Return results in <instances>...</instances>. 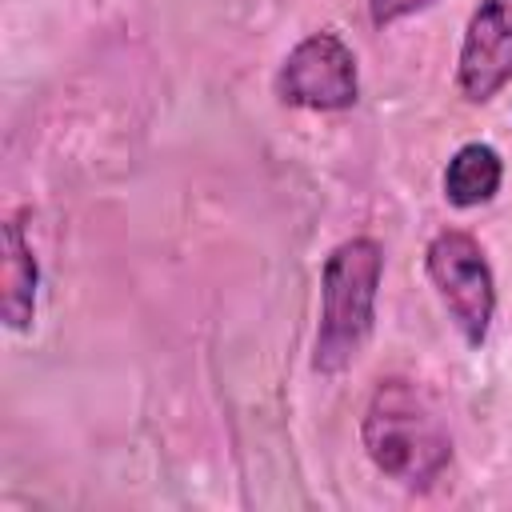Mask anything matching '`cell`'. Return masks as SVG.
<instances>
[{
    "label": "cell",
    "mask_w": 512,
    "mask_h": 512,
    "mask_svg": "<svg viewBox=\"0 0 512 512\" xmlns=\"http://www.w3.org/2000/svg\"><path fill=\"white\" fill-rule=\"evenodd\" d=\"M276 96L308 112H344L360 96L356 52L336 32L304 36L276 68Z\"/></svg>",
    "instance_id": "obj_4"
},
{
    "label": "cell",
    "mask_w": 512,
    "mask_h": 512,
    "mask_svg": "<svg viewBox=\"0 0 512 512\" xmlns=\"http://www.w3.org/2000/svg\"><path fill=\"white\" fill-rule=\"evenodd\" d=\"M432 4H436V0H368V20H372L376 28H392V24L416 16V12L432 8Z\"/></svg>",
    "instance_id": "obj_8"
},
{
    "label": "cell",
    "mask_w": 512,
    "mask_h": 512,
    "mask_svg": "<svg viewBox=\"0 0 512 512\" xmlns=\"http://www.w3.org/2000/svg\"><path fill=\"white\" fill-rule=\"evenodd\" d=\"M440 184H444V196H448L452 208H480L500 192L504 160H500V152L492 144L468 140L448 156Z\"/></svg>",
    "instance_id": "obj_7"
},
{
    "label": "cell",
    "mask_w": 512,
    "mask_h": 512,
    "mask_svg": "<svg viewBox=\"0 0 512 512\" xmlns=\"http://www.w3.org/2000/svg\"><path fill=\"white\" fill-rule=\"evenodd\" d=\"M4 292H0V312L12 332H28L36 320V292H40V264L32 256V244L20 228L16 216L4 220Z\"/></svg>",
    "instance_id": "obj_6"
},
{
    "label": "cell",
    "mask_w": 512,
    "mask_h": 512,
    "mask_svg": "<svg viewBox=\"0 0 512 512\" xmlns=\"http://www.w3.org/2000/svg\"><path fill=\"white\" fill-rule=\"evenodd\" d=\"M508 84H512V0H480L460 40L456 88L468 104H488Z\"/></svg>",
    "instance_id": "obj_5"
},
{
    "label": "cell",
    "mask_w": 512,
    "mask_h": 512,
    "mask_svg": "<svg viewBox=\"0 0 512 512\" xmlns=\"http://www.w3.org/2000/svg\"><path fill=\"white\" fill-rule=\"evenodd\" d=\"M384 280V248L372 236L340 240L320 272V320L312 340V372L336 376L364 352L376 328V296Z\"/></svg>",
    "instance_id": "obj_2"
},
{
    "label": "cell",
    "mask_w": 512,
    "mask_h": 512,
    "mask_svg": "<svg viewBox=\"0 0 512 512\" xmlns=\"http://www.w3.org/2000/svg\"><path fill=\"white\" fill-rule=\"evenodd\" d=\"M360 440L380 476L408 492H428L452 464V432L436 400L404 376H384L364 408Z\"/></svg>",
    "instance_id": "obj_1"
},
{
    "label": "cell",
    "mask_w": 512,
    "mask_h": 512,
    "mask_svg": "<svg viewBox=\"0 0 512 512\" xmlns=\"http://www.w3.org/2000/svg\"><path fill=\"white\" fill-rule=\"evenodd\" d=\"M424 272L464 344L480 348L496 316V276L480 240L464 228H440L424 248Z\"/></svg>",
    "instance_id": "obj_3"
}]
</instances>
